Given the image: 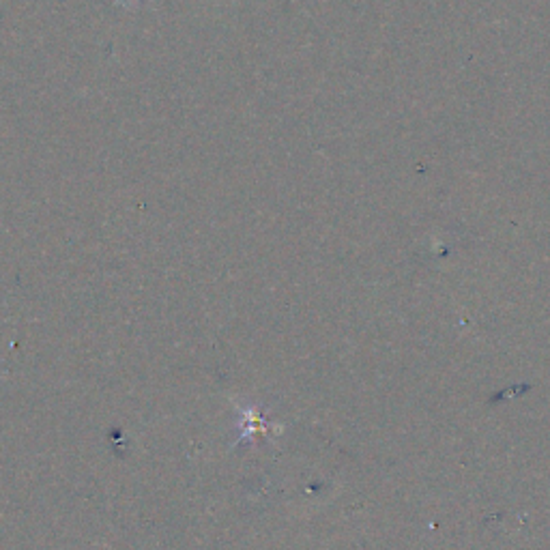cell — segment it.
<instances>
[{"instance_id":"cell-1","label":"cell","mask_w":550,"mask_h":550,"mask_svg":"<svg viewBox=\"0 0 550 550\" xmlns=\"http://www.w3.org/2000/svg\"><path fill=\"white\" fill-rule=\"evenodd\" d=\"M117 3H129V0H117Z\"/></svg>"}]
</instances>
